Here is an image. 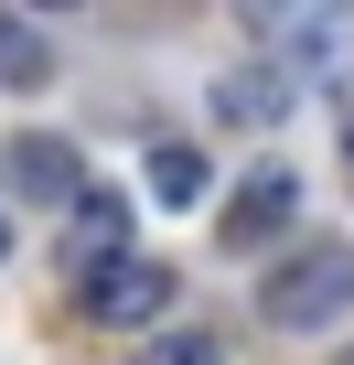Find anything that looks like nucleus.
Returning a JSON list of instances; mask_svg holds the SVG:
<instances>
[{"label":"nucleus","instance_id":"1","mask_svg":"<svg viewBox=\"0 0 354 365\" xmlns=\"http://www.w3.org/2000/svg\"><path fill=\"white\" fill-rule=\"evenodd\" d=\"M236 22H247V43H258L279 76H301V86H322V76L354 54V0H236Z\"/></svg>","mask_w":354,"mask_h":365},{"label":"nucleus","instance_id":"2","mask_svg":"<svg viewBox=\"0 0 354 365\" xmlns=\"http://www.w3.org/2000/svg\"><path fill=\"white\" fill-rule=\"evenodd\" d=\"M258 312H269L279 333H322L333 312H354V247H301V258L258 290Z\"/></svg>","mask_w":354,"mask_h":365},{"label":"nucleus","instance_id":"3","mask_svg":"<svg viewBox=\"0 0 354 365\" xmlns=\"http://www.w3.org/2000/svg\"><path fill=\"white\" fill-rule=\"evenodd\" d=\"M118 258H140V247H129V205H118V194H86L76 226H65V279L86 290V279H108Z\"/></svg>","mask_w":354,"mask_h":365},{"label":"nucleus","instance_id":"4","mask_svg":"<svg viewBox=\"0 0 354 365\" xmlns=\"http://www.w3.org/2000/svg\"><path fill=\"white\" fill-rule=\"evenodd\" d=\"M76 301H86V322H118V333H129V322H150V312L172 301V269H161V258H118V269L86 279Z\"/></svg>","mask_w":354,"mask_h":365},{"label":"nucleus","instance_id":"5","mask_svg":"<svg viewBox=\"0 0 354 365\" xmlns=\"http://www.w3.org/2000/svg\"><path fill=\"white\" fill-rule=\"evenodd\" d=\"M290 205H301V182L269 161V172H247L236 182V205H226V247H258V237H279L290 226Z\"/></svg>","mask_w":354,"mask_h":365},{"label":"nucleus","instance_id":"6","mask_svg":"<svg viewBox=\"0 0 354 365\" xmlns=\"http://www.w3.org/2000/svg\"><path fill=\"white\" fill-rule=\"evenodd\" d=\"M11 182H33L43 205H86V172H76L65 140H22V150H11Z\"/></svg>","mask_w":354,"mask_h":365},{"label":"nucleus","instance_id":"7","mask_svg":"<svg viewBox=\"0 0 354 365\" xmlns=\"http://www.w3.org/2000/svg\"><path fill=\"white\" fill-rule=\"evenodd\" d=\"M150 194L161 205H204V150L194 140H150Z\"/></svg>","mask_w":354,"mask_h":365},{"label":"nucleus","instance_id":"8","mask_svg":"<svg viewBox=\"0 0 354 365\" xmlns=\"http://www.w3.org/2000/svg\"><path fill=\"white\" fill-rule=\"evenodd\" d=\"M0 86H43V43L0 22Z\"/></svg>","mask_w":354,"mask_h":365},{"label":"nucleus","instance_id":"9","mask_svg":"<svg viewBox=\"0 0 354 365\" xmlns=\"http://www.w3.org/2000/svg\"><path fill=\"white\" fill-rule=\"evenodd\" d=\"M140 365H226V344H215V333H161Z\"/></svg>","mask_w":354,"mask_h":365},{"label":"nucleus","instance_id":"10","mask_svg":"<svg viewBox=\"0 0 354 365\" xmlns=\"http://www.w3.org/2000/svg\"><path fill=\"white\" fill-rule=\"evenodd\" d=\"M343 172H354V108H343Z\"/></svg>","mask_w":354,"mask_h":365},{"label":"nucleus","instance_id":"11","mask_svg":"<svg viewBox=\"0 0 354 365\" xmlns=\"http://www.w3.org/2000/svg\"><path fill=\"white\" fill-rule=\"evenodd\" d=\"M0 258H11V215H0Z\"/></svg>","mask_w":354,"mask_h":365},{"label":"nucleus","instance_id":"12","mask_svg":"<svg viewBox=\"0 0 354 365\" xmlns=\"http://www.w3.org/2000/svg\"><path fill=\"white\" fill-rule=\"evenodd\" d=\"M33 11H65V0H33Z\"/></svg>","mask_w":354,"mask_h":365}]
</instances>
